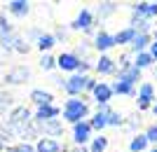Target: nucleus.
<instances>
[{"instance_id":"1","label":"nucleus","mask_w":157,"mask_h":152,"mask_svg":"<svg viewBox=\"0 0 157 152\" xmlns=\"http://www.w3.org/2000/svg\"><path fill=\"white\" fill-rule=\"evenodd\" d=\"M87 113H89V108L82 98H68L63 106V119L66 122H71V124H78V122H85Z\"/></svg>"},{"instance_id":"2","label":"nucleus","mask_w":157,"mask_h":152,"mask_svg":"<svg viewBox=\"0 0 157 152\" xmlns=\"http://www.w3.org/2000/svg\"><path fill=\"white\" fill-rule=\"evenodd\" d=\"M31 124V110L28 108H14L12 115H10V119H7V126L12 129L14 133H24V129Z\"/></svg>"},{"instance_id":"3","label":"nucleus","mask_w":157,"mask_h":152,"mask_svg":"<svg viewBox=\"0 0 157 152\" xmlns=\"http://www.w3.org/2000/svg\"><path fill=\"white\" fill-rule=\"evenodd\" d=\"M63 89H66L68 94H71V98L80 96L82 91H87V75H73L71 80H66Z\"/></svg>"},{"instance_id":"4","label":"nucleus","mask_w":157,"mask_h":152,"mask_svg":"<svg viewBox=\"0 0 157 152\" xmlns=\"http://www.w3.org/2000/svg\"><path fill=\"white\" fill-rule=\"evenodd\" d=\"M92 26H94V14L89 12V9H80V14L75 17V21H73V28H75V31L92 33Z\"/></svg>"},{"instance_id":"5","label":"nucleus","mask_w":157,"mask_h":152,"mask_svg":"<svg viewBox=\"0 0 157 152\" xmlns=\"http://www.w3.org/2000/svg\"><path fill=\"white\" fill-rule=\"evenodd\" d=\"M28 77H31V70H28L26 66H14L12 70L5 75V82H10V84H24Z\"/></svg>"},{"instance_id":"6","label":"nucleus","mask_w":157,"mask_h":152,"mask_svg":"<svg viewBox=\"0 0 157 152\" xmlns=\"http://www.w3.org/2000/svg\"><path fill=\"white\" fill-rule=\"evenodd\" d=\"M89 133H92L89 122H78V124H73V140H75V145H85L87 140H89Z\"/></svg>"},{"instance_id":"7","label":"nucleus","mask_w":157,"mask_h":152,"mask_svg":"<svg viewBox=\"0 0 157 152\" xmlns=\"http://www.w3.org/2000/svg\"><path fill=\"white\" fill-rule=\"evenodd\" d=\"M56 66L61 68V70H78L80 66V56H75L73 52H63L56 56Z\"/></svg>"},{"instance_id":"8","label":"nucleus","mask_w":157,"mask_h":152,"mask_svg":"<svg viewBox=\"0 0 157 152\" xmlns=\"http://www.w3.org/2000/svg\"><path fill=\"white\" fill-rule=\"evenodd\" d=\"M94 98H96L98 106H108V101L113 98V89H110V84H105V82H98L96 89H94Z\"/></svg>"},{"instance_id":"9","label":"nucleus","mask_w":157,"mask_h":152,"mask_svg":"<svg viewBox=\"0 0 157 152\" xmlns=\"http://www.w3.org/2000/svg\"><path fill=\"white\" fill-rule=\"evenodd\" d=\"M35 152H63V147H61L59 140L54 138H47V136H42V138L35 143Z\"/></svg>"},{"instance_id":"10","label":"nucleus","mask_w":157,"mask_h":152,"mask_svg":"<svg viewBox=\"0 0 157 152\" xmlns=\"http://www.w3.org/2000/svg\"><path fill=\"white\" fill-rule=\"evenodd\" d=\"M94 47L98 52H108L110 47H115V38L110 33H105V31H98L96 38H94Z\"/></svg>"},{"instance_id":"11","label":"nucleus","mask_w":157,"mask_h":152,"mask_svg":"<svg viewBox=\"0 0 157 152\" xmlns=\"http://www.w3.org/2000/svg\"><path fill=\"white\" fill-rule=\"evenodd\" d=\"M31 101L38 108H42V106H52L54 98H52V94L45 91V89H33V91H31Z\"/></svg>"},{"instance_id":"12","label":"nucleus","mask_w":157,"mask_h":152,"mask_svg":"<svg viewBox=\"0 0 157 152\" xmlns=\"http://www.w3.org/2000/svg\"><path fill=\"white\" fill-rule=\"evenodd\" d=\"M59 113L61 110L56 106H42V108H38V113H35V122H49V119H54Z\"/></svg>"},{"instance_id":"13","label":"nucleus","mask_w":157,"mask_h":152,"mask_svg":"<svg viewBox=\"0 0 157 152\" xmlns=\"http://www.w3.org/2000/svg\"><path fill=\"white\" fill-rule=\"evenodd\" d=\"M96 73H101V75H110V73H115V61L110 59V56H98V61H96Z\"/></svg>"},{"instance_id":"14","label":"nucleus","mask_w":157,"mask_h":152,"mask_svg":"<svg viewBox=\"0 0 157 152\" xmlns=\"http://www.w3.org/2000/svg\"><path fill=\"white\" fill-rule=\"evenodd\" d=\"M138 77H141V70H138L136 66L127 68V70H120L117 73V80H122V82H127V84L134 87V82H138Z\"/></svg>"},{"instance_id":"15","label":"nucleus","mask_w":157,"mask_h":152,"mask_svg":"<svg viewBox=\"0 0 157 152\" xmlns=\"http://www.w3.org/2000/svg\"><path fill=\"white\" fill-rule=\"evenodd\" d=\"M134 14H141V17H157V2H136V5H134Z\"/></svg>"},{"instance_id":"16","label":"nucleus","mask_w":157,"mask_h":152,"mask_svg":"<svg viewBox=\"0 0 157 152\" xmlns=\"http://www.w3.org/2000/svg\"><path fill=\"white\" fill-rule=\"evenodd\" d=\"M40 129L47 133V138H52V136H61L63 133V129H61V124L56 122V119H49V122H38Z\"/></svg>"},{"instance_id":"17","label":"nucleus","mask_w":157,"mask_h":152,"mask_svg":"<svg viewBox=\"0 0 157 152\" xmlns=\"http://www.w3.org/2000/svg\"><path fill=\"white\" fill-rule=\"evenodd\" d=\"M152 94H155V89H152V84H143L141 87V91H138V108H148L152 101Z\"/></svg>"},{"instance_id":"18","label":"nucleus","mask_w":157,"mask_h":152,"mask_svg":"<svg viewBox=\"0 0 157 152\" xmlns=\"http://www.w3.org/2000/svg\"><path fill=\"white\" fill-rule=\"evenodd\" d=\"M0 42H12V24L5 14H0Z\"/></svg>"},{"instance_id":"19","label":"nucleus","mask_w":157,"mask_h":152,"mask_svg":"<svg viewBox=\"0 0 157 152\" xmlns=\"http://www.w3.org/2000/svg\"><path fill=\"white\" fill-rule=\"evenodd\" d=\"M35 45H38L40 52H49V49L56 45V38H54V35H49V33H42L38 40H35Z\"/></svg>"},{"instance_id":"20","label":"nucleus","mask_w":157,"mask_h":152,"mask_svg":"<svg viewBox=\"0 0 157 152\" xmlns=\"http://www.w3.org/2000/svg\"><path fill=\"white\" fill-rule=\"evenodd\" d=\"M28 2H24V0H12V2H10V5H7V9H10V12L12 14H17V17H26L28 14Z\"/></svg>"},{"instance_id":"21","label":"nucleus","mask_w":157,"mask_h":152,"mask_svg":"<svg viewBox=\"0 0 157 152\" xmlns=\"http://www.w3.org/2000/svg\"><path fill=\"white\" fill-rule=\"evenodd\" d=\"M148 33H136L134 35V40H131V52H136V54H141L145 49V45H148Z\"/></svg>"},{"instance_id":"22","label":"nucleus","mask_w":157,"mask_h":152,"mask_svg":"<svg viewBox=\"0 0 157 152\" xmlns=\"http://www.w3.org/2000/svg\"><path fill=\"white\" fill-rule=\"evenodd\" d=\"M134 35H136V31H134V28H124V31H120V33L113 35V38H115V45H131Z\"/></svg>"},{"instance_id":"23","label":"nucleus","mask_w":157,"mask_h":152,"mask_svg":"<svg viewBox=\"0 0 157 152\" xmlns=\"http://www.w3.org/2000/svg\"><path fill=\"white\" fill-rule=\"evenodd\" d=\"M131 24H134V31L136 33H148V19L145 17H141V14H134V19H131Z\"/></svg>"},{"instance_id":"24","label":"nucleus","mask_w":157,"mask_h":152,"mask_svg":"<svg viewBox=\"0 0 157 152\" xmlns=\"http://www.w3.org/2000/svg\"><path fill=\"white\" fill-rule=\"evenodd\" d=\"M105 147H108V138H105V136H98V138L92 140L89 152H105Z\"/></svg>"},{"instance_id":"25","label":"nucleus","mask_w":157,"mask_h":152,"mask_svg":"<svg viewBox=\"0 0 157 152\" xmlns=\"http://www.w3.org/2000/svg\"><path fill=\"white\" fill-rule=\"evenodd\" d=\"M110 89H113V94H134V87L122 82V80H117L115 84H110Z\"/></svg>"},{"instance_id":"26","label":"nucleus","mask_w":157,"mask_h":152,"mask_svg":"<svg viewBox=\"0 0 157 152\" xmlns=\"http://www.w3.org/2000/svg\"><path fill=\"white\" fill-rule=\"evenodd\" d=\"M89 126H92V129H98V131H101L103 126H108V119H105V113H96V115L92 117V122H89Z\"/></svg>"},{"instance_id":"27","label":"nucleus","mask_w":157,"mask_h":152,"mask_svg":"<svg viewBox=\"0 0 157 152\" xmlns=\"http://www.w3.org/2000/svg\"><path fill=\"white\" fill-rule=\"evenodd\" d=\"M152 63V56L148 52H141V54H136V63H134V66L138 68V70H141V68H148Z\"/></svg>"},{"instance_id":"28","label":"nucleus","mask_w":157,"mask_h":152,"mask_svg":"<svg viewBox=\"0 0 157 152\" xmlns=\"http://www.w3.org/2000/svg\"><path fill=\"white\" fill-rule=\"evenodd\" d=\"M145 145H148V138H145V136H136V138L129 143V150L131 152H141V150H145Z\"/></svg>"},{"instance_id":"29","label":"nucleus","mask_w":157,"mask_h":152,"mask_svg":"<svg viewBox=\"0 0 157 152\" xmlns=\"http://www.w3.org/2000/svg\"><path fill=\"white\" fill-rule=\"evenodd\" d=\"M105 119H108V126H120V124H122V115H120V113H113V110L105 113Z\"/></svg>"},{"instance_id":"30","label":"nucleus","mask_w":157,"mask_h":152,"mask_svg":"<svg viewBox=\"0 0 157 152\" xmlns=\"http://www.w3.org/2000/svg\"><path fill=\"white\" fill-rule=\"evenodd\" d=\"M54 66H56V59H52L49 54H45V56L40 59V68H42V70H52Z\"/></svg>"},{"instance_id":"31","label":"nucleus","mask_w":157,"mask_h":152,"mask_svg":"<svg viewBox=\"0 0 157 152\" xmlns=\"http://www.w3.org/2000/svg\"><path fill=\"white\" fill-rule=\"evenodd\" d=\"M12 45H14L17 52H24V54L28 52V45H26V40H24V38H12Z\"/></svg>"},{"instance_id":"32","label":"nucleus","mask_w":157,"mask_h":152,"mask_svg":"<svg viewBox=\"0 0 157 152\" xmlns=\"http://www.w3.org/2000/svg\"><path fill=\"white\" fill-rule=\"evenodd\" d=\"M12 152H35V145H31V143H19V145H14Z\"/></svg>"},{"instance_id":"33","label":"nucleus","mask_w":157,"mask_h":152,"mask_svg":"<svg viewBox=\"0 0 157 152\" xmlns=\"http://www.w3.org/2000/svg\"><path fill=\"white\" fill-rule=\"evenodd\" d=\"M145 138H148V143H157V126H155V124L145 131Z\"/></svg>"},{"instance_id":"34","label":"nucleus","mask_w":157,"mask_h":152,"mask_svg":"<svg viewBox=\"0 0 157 152\" xmlns=\"http://www.w3.org/2000/svg\"><path fill=\"white\" fill-rule=\"evenodd\" d=\"M113 9H115L113 2H103V5H98V12H101V14H110Z\"/></svg>"},{"instance_id":"35","label":"nucleus","mask_w":157,"mask_h":152,"mask_svg":"<svg viewBox=\"0 0 157 152\" xmlns=\"http://www.w3.org/2000/svg\"><path fill=\"white\" fill-rule=\"evenodd\" d=\"M7 103H10V96H7V94H0V110L7 108Z\"/></svg>"},{"instance_id":"36","label":"nucleus","mask_w":157,"mask_h":152,"mask_svg":"<svg viewBox=\"0 0 157 152\" xmlns=\"http://www.w3.org/2000/svg\"><path fill=\"white\" fill-rule=\"evenodd\" d=\"M148 54L152 56V61H157V42H152V45H150V52H148Z\"/></svg>"},{"instance_id":"37","label":"nucleus","mask_w":157,"mask_h":152,"mask_svg":"<svg viewBox=\"0 0 157 152\" xmlns=\"http://www.w3.org/2000/svg\"><path fill=\"white\" fill-rule=\"evenodd\" d=\"M73 152H89V150H87L85 145H80V147H75V150H73Z\"/></svg>"},{"instance_id":"38","label":"nucleus","mask_w":157,"mask_h":152,"mask_svg":"<svg viewBox=\"0 0 157 152\" xmlns=\"http://www.w3.org/2000/svg\"><path fill=\"white\" fill-rule=\"evenodd\" d=\"M2 147H5V143H2V140H0V152H2Z\"/></svg>"},{"instance_id":"39","label":"nucleus","mask_w":157,"mask_h":152,"mask_svg":"<svg viewBox=\"0 0 157 152\" xmlns=\"http://www.w3.org/2000/svg\"><path fill=\"white\" fill-rule=\"evenodd\" d=\"M155 42H157V31H155Z\"/></svg>"},{"instance_id":"40","label":"nucleus","mask_w":157,"mask_h":152,"mask_svg":"<svg viewBox=\"0 0 157 152\" xmlns=\"http://www.w3.org/2000/svg\"><path fill=\"white\" fill-rule=\"evenodd\" d=\"M155 115H157V106H155Z\"/></svg>"},{"instance_id":"41","label":"nucleus","mask_w":157,"mask_h":152,"mask_svg":"<svg viewBox=\"0 0 157 152\" xmlns=\"http://www.w3.org/2000/svg\"><path fill=\"white\" fill-rule=\"evenodd\" d=\"M150 152H157V147H155V150H150Z\"/></svg>"}]
</instances>
